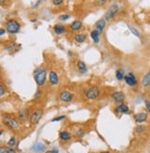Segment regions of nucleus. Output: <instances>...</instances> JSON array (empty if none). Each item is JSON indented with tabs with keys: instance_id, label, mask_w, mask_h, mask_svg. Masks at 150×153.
<instances>
[{
	"instance_id": "6",
	"label": "nucleus",
	"mask_w": 150,
	"mask_h": 153,
	"mask_svg": "<svg viewBox=\"0 0 150 153\" xmlns=\"http://www.w3.org/2000/svg\"><path fill=\"white\" fill-rule=\"evenodd\" d=\"M3 121H4V123L7 124L10 128L15 129V128H18V126H19V123H18L15 119L10 118V117H4Z\"/></svg>"
},
{
	"instance_id": "18",
	"label": "nucleus",
	"mask_w": 150,
	"mask_h": 153,
	"mask_svg": "<svg viewBox=\"0 0 150 153\" xmlns=\"http://www.w3.org/2000/svg\"><path fill=\"white\" fill-rule=\"evenodd\" d=\"M129 111V108L127 105L125 104H120L116 108V111L117 112H120V113H125Z\"/></svg>"
},
{
	"instance_id": "21",
	"label": "nucleus",
	"mask_w": 150,
	"mask_h": 153,
	"mask_svg": "<svg viewBox=\"0 0 150 153\" xmlns=\"http://www.w3.org/2000/svg\"><path fill=\"white\" fill-rule=\"evenodd\" d=\"M59 137L62 140H69L72 138V134L67 131H62L59 134Z\"/></svg>"
},
{
	"instance_id": "12",
	"label": "nucleus",
	"mask_w": 150,
	"mask_h": 153,
	"mask_svg": "<svg viewBox=\"0 0 150 153\" xmlns=\"http://www.w3.org/2000/svg\"><path fill=\"white\" fill-rule=\"evenodd\" d=\"M49 82L52 85H56L58 84V76L54 71H50L49 74Z\"/></svg>"
},
{
	"instance_id": "17",
	"label": "nucleus",
	"mask_w": 150,
	"mask_h": 153,
	"mask_svg": "<svg viewBox=\"0 0 150 153\" xmlns=\"http://www.w3.org/2000/svg\"><path fill=\"white\" fill-rule=\"evenodd\" d=\"M99 34L100 33L98 31H96V30H94L91 32L90 35H91V38L93 39V41L95 43H98L99 42Z\"/></svg>"
},
{
	"instance_id": "4",
	"label": "nucleus",
	"mask_w": 150,
	"mask_h": 153,
	"mask_svg": "<svg viewBox=\"0 0 150 153\" xmlns=\"http://www.w3.org/2000/svg\"><path fill=\"white\" fill-rule=\"evenodd\" d=\"M118 10H119V7L117 5L110 6L109 8V10L107 11V13L105 14V17H104L105 20L106 21H111L114 18V16H115V14L118 12Z\"/></svg>"
},
{
	"instance_id": "11",
	"label": "nucleus",
	"mask_w": 150,
	"mask_h": 153,
	"mask_svg": "<svg viewBox=\"0 0 150 153\" xmlns=\"http://www.w3.org/2000/svg\"><path fill=\"white\" fill-rule=\"evenodd\" d=\"M147 119V114L146 112H139L134 115V120L136 123H143L146 121Z\"/></svg>"
},
{
	"instance_id": "10",
	"label": "nucleus",
	"mask_w": 150,
	"mask_h": 153,
	"mask_svg": "<svg viewBox=\"0 0 150 153\" xmlns=\"http://www.w3.org/2000/svg\"><path fill=\"white\" fill-rule=\"evenodd\" d=\"M105 26H106V20H105V19H100V20H98V22H95V30H96V31H98L100 33L103 32V30H104V28H105Z\"/></svg>"
},
{
	"instance_id": "36",
	"label": "nucleus",
	"mask_w": 150,
	"mask_h": 153,
	"mask_svg": "<svg viewBox=\"0 0 150 153\" xmlns=\"http://www.w3.org/2000/svg\"><path fill=\"white\" fill-rule=\"evenodd\" d=\"M101 153H109V152H108V151H103V152H101Z\"/></svg>"
},
{
	"instance_id": "1",
	"label": "nucleus",
	"mask_w": 150,
	"mask_h": 153,
	"mask_svg": "<svg viewBox=\"0 0 150 153\" xmlns=\"http://www.w3.org/2000/svg\"><path fill=\"white\" fill-rule=\"evenodd\" d=\"M33 76H34L35 82H36L38 85L41 86L43 85H45L47 81V71L44 68L39 67L37 69H35L33 71Z\"/></svg>"
},
{
	"instance_id": "3",
	"label": "nucleus",
	"mask_w": 150,
	"mask_h": 153,
	"mask_svg": "<svg viewBox=\"0 0 150 153\" xmlns=\"http://www.w3.org/2000/svg\"><path fill=\"white\" fill-rule=\"evenodd\" d=\"M99 95V89L96 86H91L89 87L85 92V96L88 100H95Z\"/></svg>"
},
{
	"instance_id": "31",
	"label": "nucleus",
	"mask_w": 150,
	"mask_h": 153,
	"mask_svg": "<svg viewBox=\"0 0 150 153\" xmlns=\"http://www.w3.org/2000/svg\"><path fill=\"white\" fill-rule=\"evenodd\" d=\"M145 104H146V107L147 111H148L149 113H150V102H149L148 100H146V101H145Z\"/></svg>"
},
{
	"instance_id": "33",
	"label": "nucleus",
	"mask_w": 150,
	"mask_h": 153,
	"mask_svg": "<svg viewBox=\"0 0 150 153\" xmlns=\"http://www.w3.org/2000/svg\"><path fill=\"white\" fill-rule=\"evenodd\" d=\"M0 90H1V93H0V95L3 96V95H4V93H5V91H4V86H3L2 85H0Z\"/></svg>"
},
{
	"instance_id": "24",
	"label": "nucleus",
	"mask_w": 150,
	"mask_h": 153,
	"mask_svg": "<svg viewBox=\"0 0 150 153\" xmlns=\"http://www.w3.org/2000/svg\"><path fill=\"white\" fill-rule=\"evenodd\" d=\"M116 77L118 80H121L124 78V71H123V70L120 69L116 71Z\"/></svg>"
},
{
	"instance_id": "9",
	"label": "nucleus",
	"mask_w": 150,
	"mask_h": 153,
	"mask_svg": "<svg viewBox=\"0 0 150 153\" xmlns=\"http://www.w3.org/2000/svg\"><path fill=\"white\" fill-rule=\"evenodd\" d=\"M112 98H113L114 101H115V102H117V103H121V102H123V100H124L125 96H124V94H123L122 92L117 91V92H114V93L112 94Z\"/></svg>"
},
{
	"instance_id": "29",
	"label": "nucleus",
	"mask_w": 150,
	"mask_h": 153,
	"mask_svg": "<svg viewBox=\"0 0 150 153\" xmlns=\"http://www.w3.org/2000/svg\"><path fill=\"white\" fill-rule=\"evenodd\" d=\"M145 129H146L145 126H137L136 127V132L137 133H142V132L145 131Z\"/></svg>"
},
{
	"instance_id": "35",
	"label": "nucleus",
	"mask_w": 150,
	"mask_h": 153,
	"mask_svg": "<svg viewBox=\"0 0 150 153\" xmlns=\"http://www.w3.org/2000/svg\"><path fill=\"white\" fill-rule=\"evenodd\" d=\"M6 33V30L5 29H0V35H1V36H2V35H4V33Z\"/></svg>"
},
{
	"instance_id": "34",
	"label": "nucleus",
	"mask_w": 150,
	"mask_h": 153,
	"mask_svg": "<svg viewBox=\"0 0 150 153\" xmlns=\"http://www.w3.org/2000/svg\"><path fill=\"white\" fill-rule=\"evenodd\" d=\"M46 153H58V149H53V150L47 151Z\"/></svg>"
},
{
	"instance_id": "30",
	"label": "nucleus",
	"mask_w": 150,
	"mask_h": 153,
	"mask_svg": "<svg viewBox=\"0 0 150 153\" xmlns=\"http://www.w3.org/2000/svg\"><path fill=\"white\" fill-rule=\"evenodd\" d=\"M65 119V116H59V117H56L52 120V122H58V121H60V120H63Z\"/></svg>"
},
{
	"instance_id": "20",
	"label": "nucleus",
	"mask_w": 150,
	"mask_h": 153,
	"mask_svg": "<svg viewBox=\"0 0 150 153\" xmlns=\"http://www.w3.org/2000/svg\"><path fill=\"white\" fill-rule=\"evenodd\" d=\"M85 39H86V35L83 33H77L74 36V40L77 43H83V42H84Z\"/></svg>"
},
{
	"instance_id": "2",
	"label": "nucleus",
	"mask_w": 150,
	"mask_h": 153,
	"mask_svg": "<svg viewBox=\"0 0 150 153\" xmlns=\"http://www.w3.org/2000/svg\"><path fill=\"white\" fill-rule=\"evenodd\" d=\"M20 29H21V25L16 20L11 19V20H8L6 22V30L11 34H15L17 33H19Z\"/></svg>"
},
{
	"instance_id": "26",
	"label": "nucleus",
	"mask_w": 150,
	"mask_h": 153,
	"mask_svg": "<svg viewBox=\"0 0 150 153\" xmlns=\"http://www.w3.org/2000/svg\"><path fill=\"white\" fill-rule=\"evenodd\" d=\"M15 144H16V139H15V137H12L10 140H8V142H7V145L10 146V147H13V146H15Z\"/></svg>"
},
{
	"instance_id": "19",
	"label": "nucleus",
	"mask_w": 150,
	"mask_h": 153,
	"mask_svg": "<svg viewBox=\"0 0 150 153\" xmlns=\"http://www.w3.org/2000/svg\"><path fill=\"white\" fill-rule=\"evenodd\" d=\"M27 117H28V110L22 109V110L20 111V112H19V118H20V120L24 121V120L27 119Z\"/></svg>"
},
{
	"instance_id": "27",
	"label": "nucleus",
	"mask_w": 150,
	"mask_h": 153,
	"mask_svg": "<svg viewBox=\"0 0 150 153\" xmlns=\"http://www.w3.org/2000/svg\"><path fill=\"white\" fill-rule=\"evenodd\" d=\"M69 17H70V16H69V15H67V14H65V15H60L58 19L61 20V21H66V20L69 19Z\"/></svg>"
},
{
	"instance_id": "14",
	"label": "nucleus",
	"mask_w": 150,
	"mask_h": 153,
	"mask_svg": "<svg viewBox=\"0 0 150 153\" xmlns=\"http://www.w3.org/2000/svg\"><path fill=\"white\" fill-rule=\"evenodd\" d=\"M46 149L45 145H44L43 143H36L34 144V145L31 148V150L32 151H35V152H40V151H44Z\"/></svg>"
},
{
	"instance_id": "25",
	"label": "nucleus",
	"mask_w": 150,
	"mask_h": 153,
	"mask_svg": "<svg viewBox=\"0 0 150 153\" xmlns=\"http://www.w3.org/2000/svg\"><path fill=\"white\" fill-rule=\"evenodd\" d=\"M1 153H16V151L14 149H12L11 148H4L1 147Z\"/></svg>"
},
{
	"instance_id": "32",
	"label": "nucleus",
	"mask_w": 150,
	"mask_h": 153,
	"mask_svg": "<svg viewBox=\"0 0 150 153\" xmlns=\"http://www.w3.org/2000/svg\"><path fill=\"white\" fill-rule=\"evenodd\" d=\"M106 2H107V0H98V1H96V3H98V5H104Z\"/></svg>"
},
{
	"instance_id": "28",
	"label": "nucleus",
	"mask_w": 150,
	"mask_h": 153,
	"mask_svg": "<svg viewBox=\"0 0 150 153\" xmlns=\"http://www.w3.org/2000/svg\"><path fill=\"white\" fill-rule=\"evenodd\" d=\"M63 1H64V0H52L53 4L56 5V6H59V5H61V4L63 3Z\"/></svg>"
},
{
	"instance_id": "5",
	"label": "nucleus",
	"mask_w": 150,
	"mask_h": 153,
	"mask_svg": "<svg viewBox=\"0 0 150 153\" xmlns=\"http://www.w3.org/2000/svg\"><path fill=\"white\" fill-rule=\"evenodd\" d=\"M42 115H43V110H36V111H34L33 112V114L31 115V118H30L31 123L32 124H36V123H38V122L40 121Z\"/></svg>"
},
{
	"instance_id": "8",
	"label": "nucleus",
	"mask_w": 150,
	"mask_h": 153,
	"mask_svg": "<svg viewBox=\"0 0 150 153\" xmlns=\"http://www.w3.org/2000/svg\"><path fill=\"white\" fill-rule=\"evenodd\" d=\"M124 80H125V82H126L127 85H132V86L135 85L137 84V80H136L135 76L133 74H131V73H129L127 75L124 76Z\"/></svg>"
},
{
	"instance_id": "13",
	"label": "nucleus",
	"mask_w": 150,
	"mask_h": 153,
	"mask_svg": "<svg viewBox=\"0 0 150 153\" xmlns=\"http://www.w3.org/2000/svg\"><path fill=\"white\" fill-rule=\"evenodd\" d=\"M82 27H83V23L81 21H74L69 25V28L72 31H79L80 29H82Z\"/></svg>"
},
{
	"instance_id": "16",
	"label": "nucleus",
	"mask_w": 150,
	"mask_h": 153,
	"mask_svg": "<svg viewBox=\"0 0 150 153\" xmlns=\"http://www.w3.org/2000/svg\"><path fill=\"white\" fill-rule=\"evenodd\" d=\"M150 85V71L146 74H145V76L142 79V85L146 87Z\"/></svg>"
},
{
	"instance_id": "15",
	"label": "nucleus",
	"mask_w": 150,
	"mask_h": 153,
	"mask_svg": "<svg viewBox=\"0 0 150 153\" xmlns=\"http://www.w3.org/2000/svg\"><path fill=\"white\" fill-rule=\"evenodd\" d=\"M53 30L56 34H62L65 32V26L62 24H56L53 27Z\"/></svg>"
},
{
	"instance_id": "23",
	"label": "nucleus",
	"mask_w": 150,
	"mask_h": 153,
	"mask_svg": "<svg viewBox=\"0 0 150 153\" xmlns=\"http://www.w3.org/2000/svg\"><path fill=\"white\" fill-rule=\"evenodd\" d=\"M127 26H128V28H129V30L131 31L132 33H133L134 35H135V36H137V37H140V33H139V32L134 28V26H132L131 24H127Z\"/></svg>"
},
{
	"instance_id": "7",
	"label": "nucleus",
	"mask_w": 150,
	"mask_h": 153,
	"mask_svg": "<svg viewBox=\"0 0 150 153\" xmlns=\"http://www.w3.org/2000/svg\"><path fill=\"white\" fill-rule=\"evenodd\" d=\"M59 98L61 100V101H63V102H70L72 100L73 97L68 91H62V92H60Z\"/></svg>"
},
{
	"instance_id": "22",
	"label": "nucleus",
	"mask_w": 150,
	"mask_h": 153,
	"mask_svg": "<svg viewBox=\"0 0 150 153\" xmlns=\"http://www.w3.org/2000/svg\"><path fill=\"white\" fill-rule=\"evenodd\" d=\"M77 66H78V69H79V71H81V73H83H83H86L87 68H86V65L84 64L83 61H78Z\"/></svg>"
},
{
	"instance_id": "37",
	"label": "nucleus",
	"mask_w": 150,
	"mask_h": 153,
	"mask_svg": "<svg viewBox=\"0 0 150 153\" xmlns=\"http://www.w3.org/2000/svg\"><path fill=\"white\" fill-rule=\"evenodd\" d=\"M1 1H3V0H1Z\"/></svg>"
}]
</instances>
